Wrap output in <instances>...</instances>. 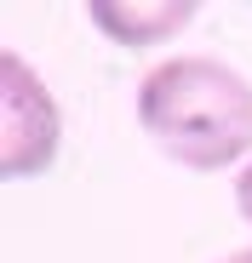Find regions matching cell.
I'll return each mask as SVG.
<instances>
[{"mask_svg":"<svg viewBox=\"0 0 252 263\" xmlns=\"http://www.w3.org/2000/svg\"><path fill=\"white\" fill-rule=\"evenodd\" d=\"M224 263H252V246H246V252H229Z\"/></svg>","mask_w":252,"mask_h":263,"instance_id":"5b68a950","label":"cell"},{"mask_svg":"<svg viewBox=\"0 0 252 263\" xmlns=\"http://www.w3.org/2000/svg\"><path fill=\"white\" fill-rule=\"evenodd\" d=\"M143 132L189 172H224L252 155V86L218 58H166L138 86Z\"/></svg>","mask_w":252,"mask_h":263,"instance_id":"6da1fadb","label":"cell"},{"mask_svg":"<svg viewBox=\"0 0 252 263\" xmlns=\"http://www.w3.org/2000/svg\"><path fill=\"white\" fill-rule=\"evenodd\" d=\"M235 206H241V217L252 223V160H246V172H241V183H235Z\"/></svg>","mask_w":252,"mask_h":263,"instance_id":"277c9868","label":"cell"},{"mask_svg":"<svg viewBox=\"0 0 252 263\" xmlns=\"http://www.w3.org/2000/svg\"><path fill=\"white\" fill-rule=\"evenodd\" d=\"M189 17H195L189 0H166V6H115V0H98V6H92V23L115 40V46H126V52L172 40Z\"/></svg>","mask_w":252,"mask_h":263,"instance_id":"3957f363","label":"cell"},{"mask_svg":"<svg viewBox=\"0 0 252 263\" xmlns=\"http://www.w3.org/2000/svg\"><path fill=\"white\" fill-rule=\"evenodd\" d=\"M0 92H6V132H0V166L6 178H40L63 143V115L58 98L40 86V74L6 52L0 58Z\"/></svg>","mask_w":252,"mask_h":263,"instance_id":"7a4b0ae2","label":"cell"}]
</instances>
